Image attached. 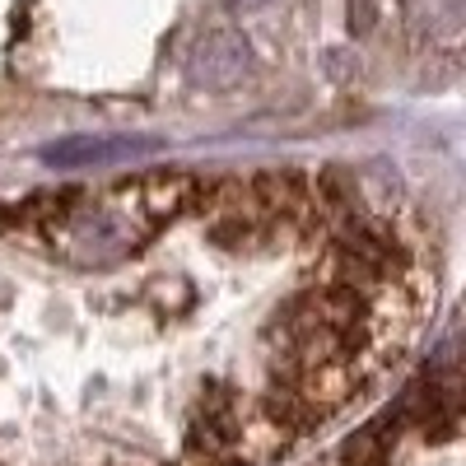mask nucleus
<instances>
[{"instance_id":"1","label":"nucleus","mask_w":466,"mask_h":466,"mask_svg":"<svg viewBox=\"0 0 466 466\" xmlns=\"http://www.w3.org/2000/svg\"><path fill=\"white\" fill-rule=\"evenodd\" d=\"M187 191H191V173H177V168H159V173H145L136 182V197H140V210L154 228H164L168 219H177L187 210Z\"/></svg>"},{"instance_id":"2","label":"nucleus","mask_w":466,"mask_h":466,"mask_svg":"<svg viewBox=\"0 0 466 466\" xmlns=\"http://www.w3.org/2000/svg\"><path fill=\"white\" fill-rule=\"evenodd\" d=\"M243 66H248V52L238 47V37H233V33H210V37H201L197 56H191V75H197L201 85H210V89L238 85Z\"/></svg>"},{"instance_id":"3","label":"nucleus","mask_w":466,"mask_h":466,"mask_svg":"<svg viewBox=\"0 0 466 466\" xmlns=\"http://www.w3.org/2000/svg\"><path fill=\"white\" fill-rule=\"evenodd\" d=\"M397 434H401V424L392 420V410H387L382 420H373V424H364V430L350 434L340 457L350 466H382L387 457H392V448H397Z\"/></svg>"},{"instance_id":"4","label":"nucleus","mask_w":466,"mask_h":466,"mask_svg":"<svg viewBox=\"0 0 466 466\" xmlns=\"http://www.w3.org/2000/svg\"><path fill=\"white\" fill-rule=\"evenodd\" d=\"M228 5H243V10H261V5H270V0H228Z\"/></svg>"}]
</instances>
